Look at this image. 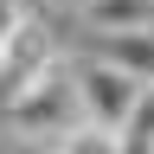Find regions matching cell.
<instances>
[{
	"label": "cell",
	"mask_w": 154,
	"mask_h": 154,
	"mask_svg": "<svg viewBox=\"0 0 154 154\" xmlns=\"http://www.w3.org/2000/svg\"><path fill=\"white\" fill-rule=\"evenodd\" d=\"M64 77H71V103L84 109L77 122L122 128V122H128V109L141 103V84H135V77H122V71H109V64H96V58H77Z\"/></svg>",
	"instance_id": "obj_2"
},
{
	"label": "cell",
	"mask_w": 154,
	"mask_h": 154,
	"mask_svg": "<svg viewBox=\"0 0 154 154\" xmlns=\"http://www.w3.org/2000/svg\"><path fill=\"white\" fill-rule=\"evenodd\" d=\"M19 13H26V7H19V0H0V32H7V26H13Z\"/></svg>",
	"instance_id": "obj_8"
},
{
	"label": "cell",
	"mask_w": 154,
	"mask_h": 154,
	"mask_svg": "<svg viewBox=\"0 0 154 154\" xmlns=\"http://www.w3.org/2000/svg\"><path fill=\"white\" fill-rule=\"evenodd\" d=\"M96 64L135 77L141 90H154V32H122V38H96Z\"/></svg>",
	"instance_id": "obj_5"
},
{
	"label": "cell",
	"mask_w": 154,
	"mask_h": 154,
	"mask_svg": "<svg viewBox=\"0 0 154 154\" xmlns=\"http://www.w3.org/2000/svg\"><path fill=\"white\" fill-rule=\"evenodd\" d=\"M13 154H51V148H13Z\"/></svg>",
	"instance_id": "obj_9"
},
{
	"label": "cell",
	"mask_w": 154,
	"mask_h": 154,
	"mask_svg": "<svg viewBox=\"0 0 154 154\" xmlns=\"http://www.w3.org/2000/svg\"><path fill=\"white\" fill-rule=\"evenodd\" d=\"M84 26L96 38H122V32H154V0H90L84 13Z\"/></svg>",
	"instance_id": "obj_4"
},
{
	"label": "cell",
	"mask_w": 154,
	"mask_h": 154,
	"mask_svg": "<svg viewBox=\"0 0 154 154\" xmlns=\"http://www.w3.org/2000/svg\"><path fill=\"white\" fill-rule=\"evenodd\" d=\"M71 109H77V103H71V77H64V71H45L38 84H26V90L7 103V116H13L19 135H51V141L71 128Z\"/></svg>",
	"instance_id": "obj_3"
},
{
	"label": "cell",
	"mask_w": 154,
	"mask_h": 154,
	"mask_svg": "<svg viewBox=\"0 0 154 154\" xmlns=\"http://www.w3.org/2000/svg\"><path fill=\"white\" fill-rule=\"evenodd\" d=\"M51 154H122V148H116V128H96V122H71V128L51 141Z\"/></svg>",
	"instance_id": "obj_7"
},
{
	"label": "cell",
	"mask_w": 154,
	"mask_h": 154,
	"mask_svg": "<svg viewBox=\"0 0 154 154\" xmlns=\"http://www.w3.org/2000/svg\"><path fill=\"white\" fill-rule=\"evenodd\" d=\"M45 71H58V32L51 19L19 13L7 32H0V103H13L26 84H38Z\"/></svg>",
	"instance_id": "obj_1"
},
{
	"label": "cell",
	"mask_w": 154,
	"mask_h": 154,
	"mask_svg": "<svg viewBox=\"0 0 154 154\" xmlns=\"http://www.w3.org/2000/svg\"><path fill=\"white\" fill-rule=\"evenodd\" d=\"M71 7H77V13H84V7H90V0H71Z\"/></svg>",
	"instance_id": "obj_10"
},
{
	"label": "cell",
	"mask_w": 154,
	"mask_h": 154,
	"mask_svg": "<svg viewBox=\"0 0 154 154\" xmlns=\"http://www.w3.org/2000/svg\"><path fill=\"white\" fill-rule=\"evenodd\" d=\"M116 148L122 154H154V90H141V103H135L128 122L116 128Z\"/></svg>",
	"instance_id": "obj_6"
}]
</instances>
